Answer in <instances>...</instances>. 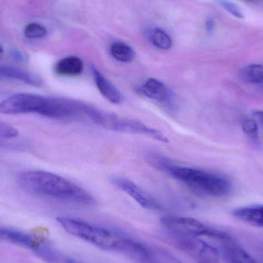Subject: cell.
<instances>
[{"label":"cell","mask_w":263,"mask_h":263,"mask_svg":"<svg viewBox=\"0 0 263 263\" xmlns=\"http://www.w3.org/2000/svg\"><path fill=\"white\" fill-rule=\"evenodd\" d=\"M59 263H85L80 262V261L76 260V259H72V258H65L61 257L60 262Z\"/></svg>","instance_id":"cell-26"},{"label":"cell","mask_w":263,"mask_h":263,"mask_svg":"<svg viewBox=\"0 0 263 263\" xmlns=\"http://www.w3.org/2000/svg\"><path fill=\"white\" fill-rule=\"evenodd\" d=\"M215 22L213 18H208L205 22V28L208 32H212L214 29Z\"/></svg>","instance_id":"cell-24"},{"label":"cell","mask_w":263,"mask_h":263,"mask_svg":"<svg viewBox=\"0 0 263 263\" xmlns=\"http://www.w3.org/2000/svg\"><path fill=\"white\" fill-rule=\"evenodd\" d=\"M148 160L153 166L201 196L223 197L231 192V182L221 175L200 168L177 165L157 153H150Z\"/></svg>","instance_id":"cell-1"},{"label":"cell","mask_w":263,"mask_h":263,"mask_svg":"<svg viewBox=\"0 0 263 263\" xmlns=\"http://www.w3.org/2000/svg\"><path fill=\"white\" fill-rule=\"evenodd\" d=\"M0 80L20 82L37 87L43 84V80L36 74L11 66H0Z\"/></svg>","instance_id":"cell-14"},{"label":"cell","mask_w":263,"mask_h":263,"mask_svg":"<svg viewBox=\"0 0 263 263\" xmlns=\"http://www.w3.org/2000/svg\"><path fill=\"white\" fill-rule=\"evenodd\" d=\"M148 38L150 43L159 49L168 50L173 46V41L170 35L160 29H153L148 31Z\"/></svg>","instance_id":"cell-19"},{"label":"cell","mask_w":263,"mask_h":263,"mask_svg":"<svg viewBox=\"0 0 263 263\" xmlns=\"http://www.w3.org/2000/svg\"><path fill=\"white\" fill-rule=\"evenodd\" d=\"M47 30L43 25L31 23L26 25L24 29L25 36L29 40H36L46 36Z\"/></svg>","instance_id":"cell-21"},{"label":"cell","mask_w":263,"mask_h":263,"mask_svg":"<svg viewBox=\"0 0 263 263\" xmlns=\"http://www.w3.org/2000/svg\"><path fill=\"white\" fill-rule=\"evenodd\" d=\"M219 241L222 245V257L226 262L258 263L247 252L233 241L228 234Z\"/></svg>","instance_id":"cell-13"},{"label":"cell","mask_w":263,"mask_h":263,"mask_svg":"<svg viewBox=\"0 0 263 263\" xmlns=\"http://www.w3.org/2000/svg\"><path fill=\"white\" fill-rule=\"evenodd\" d=\"M0 239L33 250L43 259L51 250L47 245L42 243L31 235L10 229L0 228Z\"/></svg>","instance_id":"cell-10"},{"label":"cell","mask_w":263,"mask_h":263,"mask_svg":"<svg viewBox=\"0 0 263 263\" xmlns=\"http://www.w3.org/2000/svg\"><path fill=\"white\" fill-rule=\"evenodd\" d=\"M255 118L257 119L263 124V110H256L253 112Z\"/></svg>","instance_id":"cell-25"},{"label":"cell","mask_w":263,"mask_h":263,"mask_svg":"<svg viewBox=\"0 0 263 263\" xmlns=\"http://www.w3.org/2000/svg\"><path fill=\"white\" fill-rule=\"evenodd\" d=\"M47 103V97L38 94L21 92L14 94L0 102V114H35L43 116Z\"/></svg>","instance_id":"cell-6"},{"label":"cell","mask_w":263,"mask_h":263,"mask_svg":"<svg viewBox=\"0 0 263 263\" xmlns=\"http://www.w3.org/2000/svg\"><path fill=\"white\" fill-rule=\"evenodd\" d=\"M110 53L117 61L123 63H131L136 57L135 51L130 46L120 42L111 45Z\"/></svg>","instance_id":"cell-18"},{"label":"cell","mask_w":263,"mask_h":263,"mask_svg":"<svg viewBox=\"0 0 263 263\" xmlns=\"http://www.w3.org/2000/svg\"><path fill=\"white\" fill-rule=\"evenodd\" d=\"M57 220L69 234L106 251H117L123 238L106 229L95 227L79 219L58 217Z\"/></svg>","instance_id":"cell-3"},{"label":"cell","mask_w":263,"mask_h":263,"mask_svg":"<svg viewBox=\"0 0 263 263\" xmlns=\"http://www.w3.org/2000/svg\"><path fill=\"white\" fill-rule=\"evenodd\" d=\"M242 131L253 142L259 140V127L258 123L254 119L245 117L241 121Z\"/></svg>","instance_id":"cell-20"},{"label":"cell","mask_w":263,"mask_h":263,"mask_svg":"<svg viewBox=\"0 0 263 263\" xmlns=\"http://www.w3.org/2000/svg\"><path fill=\"white\" fill-rule=\"evenodd\" d=\"M112 183L123 193L127 194L142 208L148 210H160L161 205L159 202L133 181L126 178L116 177L112 179Z\"/></svg>","instance_id":"cell-9"},{"label":"cell","mask_w":263,"mask_h":263,"mask_svg":"<svg viewBox=\"0 0 263 263\" xmlns=\"http://www.w3.org/2000/svg\"><path fill=\"white\" fill-rule=\"evenodd\" d=\"M161 223L168 231L182 238L210 237L217 239L226 234L223 232L207 227L197 219L182 216H164Z\"/></svg>","instance_id":"cell-5"},{"label":"cell","mask_w":263,"mask_h":263,"mask_svg":"<svg viewBox=\"0 0 263 263\" xmlns=\"http://www.w3.org/2000/svg\"><path fill=\"white\" fill-rule=\"evenodd\" d=\"M233 215L247 223L263 228V205L241 207L235 210Z\"/></svg>","instance_id":"cell-16"},{"label":"cell","mask_w":263,"mask_h":263,"mask_svg":"<svg viewBox=\"0 0 263 263\" xmlns=\"http://www.w3.org/2000/svg\"><path fill=\"white\" fill-rule=\"evenodd\" d=\"M89 120L94 124L98 125L108 130L141 135L164 143L168 142V138L162 132L153 129L142 122L119 117L116 114L100 110L95 107H92L90 109Z\"/></svg>","instance_id":"cell-4"},{"label":"cell","mask_w":263,"mask_h":263,"mask_svg":"<svg viewBox=\"0 0 263 263\" xmlns=\"http://www.w3.org/2000/svg\"><path fill=\"white\" fill-rule=\"evenodd\" d=\"M20 187L34 194L46 196L77 205L90 206L93 197L86 190L69 179L43 170H28L17 178Z\"/></svg>","instance_id":"cell-2"},{"label":"cell","mask_w":263,"mask_h":263,"mask_svg":"<svg viewBox=\"0 0 263 263\" xmlns=\"http://www.w3.org/2000/svg\"><path fill=\"white\" fill-rule=\"evenodd\" d=\"M219 3L227 12H230L233 16L239 18H244V15L242 14V11L235 3L228 1V0H219Z\"/></svg>","instance_id":"cell-23"},{"label":"cell","mask_w":263,"mask_h":263,"mask_svg":"<svg viewBox=\"0 0 263 263\" xmlns=\"http://www.w3.org/2000/svg\"><path fill=\"white\" fill-rule=\"evenodd\" d=\"M18 136V129L0 120V139H12Z\"/></svg>","instance_id":"cell-22"},{"label":"cell","mask_w":263,"mask_h":263,"mask_svg":"<svg viewBox=\"0 0 263 263\" xmlns=\"http://www.w3.org/2000/svg\"><path fill=\"white\" fill-rule=\"evenodd\" d=\"M117 252L123 253L136 263H160L148 247L129 238H122Z\"/></svg>","instance_id":"cell-11"},{"label":"cell","mask_w":263,"mask_h":263,"mask_svg":"<svg viewBox=\"0 0 263 263\" xmlns=\"http://www.w3.org/2000/svg\"><path fill=\"white\" fill-rule=\"evenodd\" d=\"M244 82L253 85H263V66L260 64H250L244 66L239 72Z\"/></svg>","instance_id":"cell-17"},{"label":"cell","mask_w":263,"mask_h":263,"mask_svg":"<svg viewBox=\"0 0 263 263\" xmlns=\"http://www.w3.org/2000/svg\"><path fill=\"white\" fill-rule=\"evenodd\" d=\"M139 92L144 97L161 103L167 108H176L174 94L163 82L157 79H147L139 88Z\"/></svg>","instance_id":"cell-8"},{"label":"cell","mask_w":263,"mask_h":263,"mask_svg":"<svg viewBox=\"0 0 263 263\" xmlns=\"http://www.w3.org/2000/svg\"><path fill=\"white\" fill-rule=\"evenodd\" d=\"M179 246L197 263H218L219 250L199 238H183Z\"/></svg>","instance_id":"cell-7"},{"label":"cell","mask_w":263,"mask_h":263,"mask_svg":"<svg viewBox=\"0 0 263 263\" xmlns=\"http://www.w3.org/2000/svg\"><path fill=\"white\" fill-rule=\"evenodd\" d=\"M91 70L94 83L100 93L112 104H120L124 100V97L120 89L97 68L92 67Z\"/></svg>","instance_id":"cell-12"},{"label":"cell","mask_w":263,"mask_h":263,"mask_svg":"<svg viewBox=\"0 0 263 263\" xmlns=\"http://www.w3.org/2000/svg\"><path fill=\"white\" fill-rule=\"evenodd\" d=\"M3 47H2L1 46H0V57H1L2 54H3Z\"/></svg>","instance_id":"cell-27"},{"label":"cell","mask_w":263,"mask_h":263,"mask_svg":"<svg viewBox=\"0 0 263 263\" xmlns=\"http://www.w3.org/2000/svg\"><path fill=\"white\" fill-rule=\"evenodd\" d=\"M83 69V62L81 59L74 55L61 59L54 66V72L60 77H77L82 74Z\"/></svg>","instance_id":"cell-15"}]
</instances>
